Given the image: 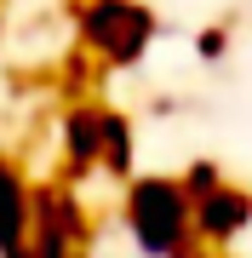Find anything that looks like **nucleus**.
Returning a JSON list of instances; mask_svg holds the SVG:
<instances>
[{
  "instance_id": "f257e3e1",
  "label": "nucleus",
  "mask_w": 252,
  "mask_h": 258,
  "mask_svg": "<svg viewBox=\"0 0 252 258\" xmlns=\"http://www.w3.org/2000/svg\"><path fill=\"white\" fill-rule=\"evenodd\" d=\"M121 224L132 247L143 258H195V195L184 189V178H126Z\"/></svg>"
},
{
  "instance_id": "f03ea898",
  "label": "nucleus",
  "mask_w": 252,
  "mask_h": 258,
  "mask_svg": "<svg viewBox=\"0 0 252 258\" xmlns=\"http://www.w3.org/2000/svg\"><path fill=\"white\" fill-rule=\"evenodd\" d=\"M75 35L80 46L98 57L103 69H132L143 52H149L160 18L143 0H75Z\"/></svg>"
},
{
  "instance_id": "7ed1b4c3",
  "label": "nucleus",
  "mask_w": 252,
  "mask_h": 258,
  "mask_svg": "<svg viewBox=\"0 0 252 258\" xmlns=\"http://www.w3.org/2000/svg\"><path fill=\"white\" fill-rule=\"evenodd\" d=\"M40 258H86L92 241V212L75 201L69 184H40L35 189V230H29Z\"/></svg>"
},
{
  "instance_id": "20e7f679",
  "label": "nucleus",
  "mask_w": 252,
  "mask_h": 258,
  "mask_svg": "<svg viewBox=\"0 0 252 258\" xmlns=\"http://www.w3.org/2000/svg\"><path fill=\"white\" fill-rule=\"evenodd\" d=\"M103 120H109V103H75L57 120V138H63V166L69 178L103 172Z\"/></svg>"
},
{
  "instance_id": "39448f33",
  "label": "nucleus",
  "mask_w": 252,
  "mask_h": 258,
  "mask_svg": "<svg viewBox=\"0 0 252 258\" xmlns=\"http://www.w3.org/2000/svg\"><path fill=\"white\" fill-rule=\"evenodd\" d=\"M252 230V195L235 189V184H218L212 195L195 201V235L201 247H229Z\"/></svg>"
},
{
  "instance_id": "423d86ee",
  "label": "nucleus",
  "mask_w": 252,
  "mask_h": 258,
  "mask_svg": "<svg viewBox=\"0 0 252 258\" xmlns=\"http://www.w3.org/2000/svg\"><path fill=\"white\" fill-rule=\"evenodd\" d=\"M29 230H35V189H29L18 161L0 155V252L23 247Z\"/></svg>"
},
{
  "instance_id": "0eeeda50",
  "label": "nucleus",
  "mask_w": 252,
  "mask_h": 258,
  "mask_svg": "<svg viewBox=\"0 0 252 258\" xmlns=\"http://www.w3.org/2000/svg\"><path fill=\"white\" fill-rule=\"evenodd\" d=\"M132 166H138V144H132V120H126L121 109H109V120H103V172H109V178H138Z\"/></svg>"
},
{
  "instance_id": "6e6552de",
  "label": "nucleus",
  "mask_w": 252,
  "mask_h": 258,
  "mask_svg": "<svg viewBox=\"0 0 252 258\" xmlns=\"http://www.w3.org/2000/svg\"><path fill=\"white\" fill-rule=\"evenodd\" d=\"M178 178H184V189H189V195L201 201V195H212L218 184H224V166H218V161H189V166H184Z\"/></svg>"
},
{
  "instance_id": "1a4fd4ad",
  "label": "nucleus",
  "mask_w": 252,
  "mask_h": 258,
  "mask_svg": "<svg viewBox=\"0 0 252 258\" xmlns=\"http://www.w3.org/2000/svg\"><path fill=\"white\" fill-rule=\"evenodd\" d=\"M224 46H229V35H224V29H206V35H201V57H212V63L224 57Z\"/></svg>"
},
{
  "instance_id": "9d476101",
  "label": "nucleus",
  "mask_w": 252,
  "mask_h": 258,
  "mask_svg": "<svg viewBox=\"0 0 252 258\" xmlns=\"http://www.w3.org/2000/svg\"><path fill=\"white\" fill-rule=\"evenodd\" d=\"M0 258H40V252H35V241H23V247H12V252H0Z\"/></svg>"
}]
</instances>
